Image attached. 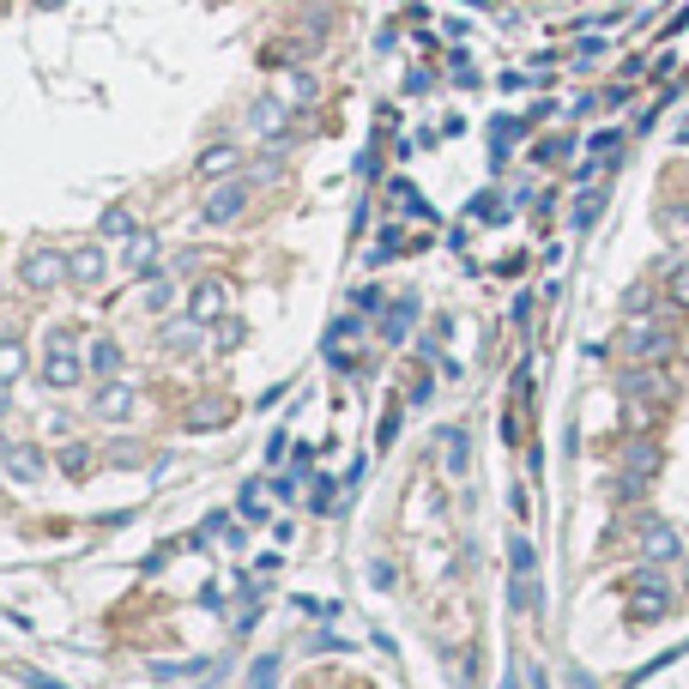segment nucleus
<instances>
[{
  "label": "nucleus",
  "instance_id": "obj_29",
  "mask_svg": "<svg viewBox=\"0 0 689 689\" xmlns=\"http://www.w3.org/2000/svg\"><path fill=\"white\" fill-rule=\"evenodd\" d=\"M508 599H515V611H538V581H532V575H515V592H508Z\"/></svg>",
  "mask_w": 689,
  "mask_h": 689
},
{
  "label": "nucleus",
  "instance_id": "obj_28",
  "mask_svg": "<svg viewBox=\"0 0 689 689\" xmlns=\"http://www.w3.org/2000/svg\"><path fill=\"white\" fill-rule=\"evenodd\" d=\"M399 248H406V230H381L369 260H375V267H381V260H399Z\"/></svg>",
  "mask_w": 689,
  "mask_h": 689
},
{
  "label": "nucleus",
  "instance_id": "obj_2",
  "mask_svg": "<svg viewBox=\"0 0 689 689\" xmlns=\"http://www.w3.org/2000/svg\"><path fill=\"white\" fill-rule=\"evenodd\" d=\"M19 278H25L31 290H55V284L67 278V254H55V248H31V254L19 260Z\"/></svg>",
  "mask_w": 689,
  "mask_h": 689
},
{
  "label": "nucleus",
  "instance_id": "obj_18",
  "mask_svg": "<svg viewBox=\"0 0 689 689\" xmlns=\"http://www.w3.org/2000/svg\"><path fill=\"white\" fill-rule=\"evenodd\" d=\"M236 164H242V151L236 145H212V151H200V175H236Z\"/></svg>",
  "mask_w": 689,
  "mask_h": 689
},
{
  "label": "nucleus",
  "instance_id": "obj_34",
  "mask_svg": "<svg viewBox=\"0 0 689 689\" xmlns=\"http://www.w3.org/2000/svg\"><path fill=\"white\" fill-rule=\"evenodd\" d=\"M351 303H357V314H381V303H387V297H381L375 284H363V290H357Z\"/></svg>",
  "mask_w": 689,
  "mask_h": 689
},
{
  "label": "nucleus",
  "instance_id": "obj_6",
  "mask_svg": "<svg viewBox=\"0 0 689 689\" xmlns=\"http://www.w3.org/2000/svg\"><path fill=\"white\" fill-rule=\"evenodd\" d=\"M121 267H128L134 278H158V267H164V248H158V236H151V230L128 236V254H121Z\"/></svg>",
  "mask_w": 689,
  "mask_h": 689
},
{
  "label": "nucleus",
  "instance_id": "obj_24",
  "mask_svg": "<svg viewBox=\"0 0 689 689\" xmlns=\"http://www.w3.org/2000/svg\"><path fill=\"white\" fill-rule=\"evenodd\" d=\"M278 121H284V104H278V97H260V104H254V128H260V134H278Z\"/></svg>",
  "mask_w": 689,
  "mask_h": 689
},
{
  "label": "nucleus",
  "instance_id": "obj_14",
  "mask_svg": "<svg viewBox=\"0 0 689 689\" xmlns=\"http://www.w3.org/2000/svg\"><path fill=\"white\" fill-rule=\"evenodd\" d=\"M43 466H49V460H43V448H31V442H12V453H6V472H12L19 484H36V478H43Z\"/></svg>",
  "mask_w": 689,
  "mask_h": 689
},
{
  "label": "nucleus",
  "instance_id": "obj_27",
  "mask_svg": "<svg viewBox=\"0 0 689 689\" xmlns=\"http://www.w3.org/2000/svg\"><path fill=\"white\" fill-rule=\"evenodd\" d=\"M278 684V654H260L254 671H248V689H273Z\"/></svg>",
  "mask_w": 689,
  "mask_h": 689
},
{
  "label": "nucleus",
  "instance_id": "obj_44",
  "mask_svg": "<svg viewBox=\"0 0 689 689\" xmlns=\"http://www.w3.org/2000/svg\"><path fill=\"white\" fill-rule=\"evenodd\" d=\"M36 6H61V0H36Z\"/></svg>",
  "mask_w": 689,
  "mask_h": 689
},
{
  "label": "nucleus",
  "instance_id": "obj_15",
  "mask_svg": "<svg viewBox=\"0 0 689 689\" xmlns=\"http://www.w3.org/2000/svg\"><path fill=\"white\" fill-rule=\"evenodd\" d=\"M85 369H91V375H121V344L115 339H91L85 344Z\"/></svg>",
  "mask_w": 689,
  "mask_h": 689
},
{
  "label": "nucleus",
  "instance_id": "obj_42",
  "mask_svg": "<svg viewBox=\"0 0 689 689\" xmlns=\"http://www.w3.org/2000/svg\"><path fill=\"white\" fill-rule=\"evenodd\" d=\"M6 453H12V442H6V436H0V460H6Z\"/></svg>",
  "mask_w": 689,
  "mask_h": 689
},
{
  "label": "nucleus",
  "instance_id": "obj_1",
  "mask_svg": "<svg viewBox=\"0 0 689 689\" xmlns=\"http://www.w3.org/2000/svg\"><path fill=\"white\" fill-rule=\"evenodd\" d=\"M665 611H671V586L659 581L654 569H647V575H635V599H629V617H635V623H659Z\"/></svg>",
  "mask_w": 689,
  "mask_h": 689
},
{
  "label": "nucleus",
  "instance_id": "obj_22",
  "mask_svg": "<svg viewBox=\"0 0 689 689\" xmlns=\"http://www.w3.org/2000/svg\"><path fill=\"white\" fill-rule=\"evenodd\" d=\"M61 472H67V478H85V472H91V448H85V442H67V448H61Z\"/></svg>",
  "mask_w": 689,
  "mask_h": 689
},
{
  "label": "nucleus",
  "instance_id": "obj_25",
  "mask_svg": "<svg viewBox=\"0 0 689 689\" xmlns=\"http://www.w3.org/2000/svg\"><path fill=\"white\" fill-rule=\"evenodd\" d=\"M472 218H478V224H502V218H508L502 194H478V200H472Z\"/></svg>",
  "mask_w": 689,
  "mask_h": 689
},
{
  "label": "nucleus",
  "instance_id": "obj_20",
  "mask_svg": "<svg viewBox=\"0 0 689 689\" xmlns=\"http://www.w3.org/2000/svg\"><path fill=\"white\" fill-rule=\"evenodd\" d=\"M25 375V344L19 339H0V387H6V381H19Z\"/></svg>",
  "mask_w": 689,
  "mask_h": 689
},
{
  "label": "nucleus",
  "instance_id": "obj_11",
  "mask_svg": "<svg viewBox=\"0 0 689 689\" xmlns=\"http://www.w3.org/2000/svg\"><path fill=\"white\" fill-rule=\"evenodd\" d=\"M623 351H629V357H665V351H671V333L654 327V321H635V327L623 333Z\"/></svg>",
  "mask_w": 689,
  "mask_h": 689
},
{
  "label": "nucleus",
  "instance_id": "obj_10",
  "mask_svg": "<svg viewBox=\"0 0 689 689\" xmlns=\"http://www.w3.org/2000/svg\"><path fill=\"white\" fill-rule=\"evenodd\" d=\"M104 273H109V260H104V248H97V242H85V248H73V254H67V278H73V284H85V290H91V284H104Z\"/></svg>",
  "mask_w": 689,
  "mask_h": 689
},
{
  "label": "nucleus",
  "instance_id": "obj_38",
  "mask_svg": "<svg viewBox=\"0 0 689 689\" xmlns=\"http://www.w3.org/2000/svg\"><path fill=\"white\" fill-rule=\"evenodd\" d=\"M453 85H478V73H472V61H466V55H453Z\"/></svg>",
  "mask_w": 689,
  "mask_h": 689
},
{
  "label": "nucleus",
  "instance_id": "obj_3",
  "mask_svg": "<svg viewBox=\"0 0 689 689\" xmlns=\"http://www.w3.org/2000/svg\"><path fill=\"white\" fill-rule=\"evenodd\" d=\"M134 387H128V381L121 375H109V381H97V393H91V412L104 417V423H128V417H134Z\"/></svg>",
  "mask_w": 689,
  "mask_h": 689
},
{
  "label": "nucleus",
  "instance_id": "obj_32",
  "mask_svg": "<svg viewBox=\"0 0 689 689\" xmlns=\"http://www.w3.org/2000/svg\"><path fill=\"white\" fill-rule=\"evenodd\" d=\"M569 145H575V139H538V145H532V158H538V164H562V158H569Z\"/></svg>",
  "mask_w": 689,
  "mask_h": 689
},
{
  "label": "nucleus",
  "instance_id": "obj_31",
  "mask_svg": "<svg viewBox=\"0 0 689 689\" xmlns=\"http://www.w3.org/2000/svg\"><path fill=\"white\" fill-rule=\"evenodd\" d=\"M599 206H605V194H581V200H575V230H592Z\"/></svg>",
  "mask_w": 689,
  "mask_h": 689
},
{
  "label": "nucleus",
  "instance_id": "obj_39",
  "mask_svg": "<svg viewBox=\"0 0 689 689\" xmlns=\"http://www.w3.org/2000/svg\"><path fill=\"white\" fill-rule=\"evenodd\" d=\"M430 79H436L430 67H412V73H406V91H430Z\"/></svg>",
  "mask_w": 689,
  "mask_h": 689
},
{
  "label": "nucleus",
  "instance_id": "obj_21",
  "mask_svg": "<svg viewBox=\"0 0 689 689\" xmlns=\"http://www.w3.org/2000/svg\"><path fill=\"white\" fill-rule=\"evenodd\" d=\"M267 496H273V484H260V478H254V484H242V515H248V520H260V515H267Z\"/></svg>",
  "mask_w": 689,
  "mask_h": 689
},
{
  "label": "nucleus",
  "instance_id": "obj_36",
  "mask_svg": "<svg viewBox=\"0 0 689 689\" xmlns=\"http://www.w3.org/2000/svg\"><path fill=\"white\" fill-rule=\"evenodd\" d=\"M599 55H605V43H599V36H586L581 49H575V67H586V61H599Z\"/></svg>",
  "mask_w": 689,
  "mask_h": 689
},
{
  "label": "nucleus",
  "instance_id": "obj_4",
  "mask_svg": "<svg viewBox=\"0 0 689 689\" xmlns=\"http://www.w3.org/2000/svg\"><path fill=\"white\" fill-rule=\"evenodd\" d=\"M230 423H236V406L218 399V393H206L200 406L182 412V430H188V436H212V430H230Z\"/></svg>",
  "mask_w": 689,
  "mask_h": 689
},
{
  "label": "nucleus",
  "instance_id": "obj_13",
  "mask_svg": "<svg viewBox=\"0 0 689 689\" xmlns=\"http://www.w3.org/2000/svg\"><path fill=\"white\" fill-rule=\"evenodd\" d=\"M466 466H472L466 430H442V472H448V478H466Z\"/></svg>",
  "mask_w": 689,
  "mask_h": 689
},
{
  "label": "nucleus",
  "instance_id": "obj_40",
  "mask_svg": "<svg viewBox=\"0 0 689 689\" xmlns=\"http://www.w3.org/2000/svg\"><path fill=\"white\" fill-rule=\"evenodd\" d=\"M230 344H242V327L230 321V327H218V351H230Z\"/></svg>",
  "mask_w": 689,
  "mask_h": 689
},
{
  "label": "nucleus",
  "instance_id": "obj_5",
  "mask_svg": "<svg viewBox=\"0 0 689 689\" xmlns=\"http://www.w3.org/2000/svg\"><path fill=\"white\" fill-rule=\"evenodd\" d=\"M224 309H230V284H224V278H200V284L188 290V321L206 327V321H218Z\"/></svg>",
  "mask_w": 689,
  "mask_h": 689
},
{
  "label": "nucleus",
  "instance_id": "obj_41",
  "mask_svg": "<svg viewBox=\"0 0 689 689\" xmlns=\"http://www.w3.org/2000/svg\"><path fill=\"white\" fill-rule=\"evenodd\" d=\"M369 581H375V586H393V562H369Z\"/></svg>",
  "mask_w": 689,
  "mask_h": 689
},
{
  "label": "nucleus",
  "instance_id": "obj_16",
  "mask_svg": "<svg viewBox=\"0 0 689 689\" xmlns=\"http://www.w3.org/2000/svg\"><path fill=\"white\" fill-rule=\"evenodd\" d=\"M412 314H417V297H393V309L381 314V339L399 344L406 339V327H412Z\"/></svg>",
  "mask_w": 689,
  "mask_h": 689
},
{
  "label": "nucleus",
  "instance_id": "obj_37",
  "mask_svg": "<svg viewBox=\"0 0 689 689\" xmlns=\"http://www.w3.org/2000/svg\"><path fill=\"white\" fill-rule=\"evenodd\" d=\"M351 333H357V321H351V314H339V321L327 327V339H333V344H344V339H351Z\"/></svg>",
  "mask_w": 689,
  "mask_h": 689
},
{
  "label": "nucleus",
  "instance_id": "obj_35",
  "mask_svg": "<svg viewBox=\"0 0 689 689\" xmlns=\"http://www.w3.org/2000/svg\"><path fill=\"white\" fill-rule=\"evenodd\" d=\"M671 303H684V309H689V267L671 273Z\"/></svg>",
  "mask_w": 689,
  "mask_h": 689
},
{
  "label": "nucleus",
  "instance_id": "obj_23",
  "mask_svg": "<svg viewBox=\"0 0 689 689\" xmlns=\"http://www.w3.org/2000/svg\"><path fill=\"white\" fill-rule=\"evenodd\" d=\"M104 236H139L134 212H128V206H109V212H104Z\"/></svg>",
  "mask_w": 689,
  "mask_h": 689
},
{
  "label": "nucleus",
  "instance_id": "obj_9",
  "mask_svg": "<svg viewBox=\"0 0 689 689\" xmlns=\"http://www.w3.org/2000/svg\"><path fill=\"white\" fill-rule=\"evenodd\" d=\"M654 466H659V448H654V442H635V448L623 453V484H617V490H623V496H635L641 484L654 478Z\"/></svg>",
  "mask_w": 689,
  "mask_h": 689
},
{
  "label": "nucleus",
  "instance_id": "obj_12",
  "mask_svg": "<svg viewBox=\"0 0 689 689\" xmlns=\"http://www.w3.org/2000/svg\"><path fill=\"white\" fill-rule=\"evenodd\" d=\"M677 551H684V538H677V532H671V526H647V532H641V556H647V562H677Z\"/></svg>",
  "mask_w": 689,
  "mask_h": 689
},
{
  "label": "nucleus",
  "instance_id": "obj_30",
  "mask_svg": "<svg viewBox=\"0 0 689 689\" xmlns=\"http://www.w3.org/2000/svg\"><path fill=\"white\" fill-rule=\"evenodd\" d=\"M532 562H538V556H532V545H526V538H508V569H515V575H532Z\"/></svg>",
  "mask_w": 689,
  "mask_h": 689
},
{
  "label": "nucleus",
  "instance_id": "obj_26",
  "mask_svg": "<svg viewBox=\"0 0 689 689\" xmlns=\"http://www.w3.org/2000/svg\"><path fill=\"white\" fill-rule=\"evenodd\" d=\"M309 508H314V515H339V484L321 478V484H314V496H309Z\"/></svg>",
  "mask_w": 689,
  "mask_h": 689
},
{
  "label": "nucleus",
  "instance_id": "obj_17",
  "mask_svg": "<svg viewBox=\"0 0 689 689\" xmlns=\"http://www.w3.org/2000/svg\"><path fill=\"white\" fill-rule=\"evenodd\" d=\"M158 344H164V351H175V357H182V351H194V344H200V321H164Z\"/></svg>",
  "mask_w": 689,
  "mask_h": 689
},
{
  "label": "nucleus",
  "instance_id": "obj_19",
  "mask_svg": "<svg viewBox=\"0 0 689 689\" xmlns=\"http://www.w3.org/2000/svg\"><path fill=\"white\" fill-rule=\"evenodd\" d=\"M387 194H393V206H399V212H412V218H423V224L436 218V212H430V200H417V188H412V182H393Z\"/></svg>",
  "mask_w": 689,
  "mask_h": 689
},
{
  "label": "nucleus",
  "instance_id": "obj_33",
  "mask_svg": "<svg viewBox=\"0 0 689 689\" xmlns=\"http://www.w3.org/2000/svg\"><path fill=\"white\" fill-rule=\"evenodd\" d=\"M145 309H151V314L170 309V278H151V284H145Z\"/></svg>",
  "mask_w": 689,
  "mask_h": 689
},
{
  "label": "nucleus",
  "instance_id": "obj_7",
  "mask_svg": "<svg viewBox=\"0 0 689 689\" xmlns=\"http://www.w3.org/2000/svg\"><path fill=\"white\" fill-rule=\"evenodd\" d=\"M242 206H248V182H224V188H212L206 194V224H230V218H242Z\"/></svg>",
  "mask_w": 689,
  "mask_h": 689
},
{
  "label": "nucleus",
  "instance_id": "obj_8",
  "mask_svg": "<svg viewBox=\"0 0 689 689\" xmlns=\"http://www.w3.org/2000/svg\"><path fill=\"white\" fill-rule=\"evenodd\" d=\"M43 381H49V387H79V381H85V357L67 351V344H55V351L43 357Z\"/></svg>",
  "mask_w": 689,
  "mask_h": 689
},
{
  "label": "nucleus",
  "instance_id": "obj_43",
  "mask_svg": "<svg viewBox=\"0 0 689 689\" xmlns=\"http://www.w3.org/2000/svg\"><path fill=\"white\" fill-rule=\"evenodd\" d=\"M0 417H6V387H0Z\"/></svg>",
  "mask_w": 689,
  "mask_h": 689
}]
</instances>
